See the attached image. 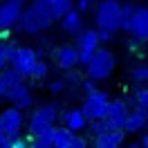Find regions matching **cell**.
<instances>
[{
  "instance_id": "20",
  "label": "cell",
  "mask_w": 148,
  "mask_h": 148,
  "mask_svg": "<svg viewBox=\"0 0 148 148\" xmlns=\"http://www.w3.org/2000/svg\"><path fill=\"white\" fill-rule=\"evenodd\" d=\"M74 130L70 128H56V137H54V146L56 148H72L74 146Z\"/></svg>"
},
{
  "instance_id": "2",
  "label": "cell",
  "mask_w": 148,
  "mask_h": 148,
  "mask_svg": "<svg viewBox=\"0 0 148 148\" xmlns=\"http://www.w3.org/2000/svg\"><path fill=\"white\" fill-rule=\"evenodd\" d=\"M121 5L117 0H101L99 7H97V25L103 29H110V32H117L121 29Z\"/></svg>"
},
{
  "instance_id": "21",
  "label": "cell",
  "mask_w": 148,
  "mask_h": 148,
  "mask_svg": "<svg viewBox=\"0 0 148 148\" xmlns=\"http://www.w3.org/2000/svg\"><path fill=\"white\" fill-rule=\"evenodd\" d=\"M54 137H56V128H47V130H43L40 135H34V144H32V146L49 148V146H54Z\"/></svg>"
},
{
  "instance_id": "6",
  "label": "cell",
  "mask_w": 148,
  "mask_h": 148,
  "mask_svg": "<svg viewBox=\"0 0 148 148\" xmlns=\"http://www.w3.org/2000/svg\"><path fill=\"white\" fill-rule=\"evenodd\" d=\"M23 0H5L0 7V27L9 29L23 18Z\"/></svg>"
},
{
  "instance_id": "3",
  "label": "cell",
  "mask_w": 148,
  "mask_h": 148,
  "mask_svg": "<svg viewBox=\"0 0 148 148\" xmlns=\"http://www.w3.org/2000/svg\"><path fill=\"white\" fill-rule=\"evenodd\" d=\"M58 117V106L56 103H47L40 110H36L29 119V132L32 135H40L43 130L54 128V121Z\"/></svg>"
},
{
  "instance_id": "34",
  "label": "cell",
  "mask_w": 148,
  "mask_h": 148,
  "mask_svg": "<svg viewBox=\"0 0 148 148\" xmlns=\"http://www.w3.org/2000/svg\"><path fill=\"white\" fill-rule=\"evenodd\" d=\"M25 146H29L25 139H20V137H16V144H14V148H25Z\"/></svg>"
},
{
  "instance_id": "22",
  "label": "cell",
  "mask_w": 148,
  "mask_h": 148,
  "mask_svg": "<svg viewBox=\"0 0 148 148\" xmlns=\"http://www.w3.org/2000/svg\"><path fill=\"white\" fill-rule=\"evenodd\" d=\"M16 54H18V47H14V45H2V47H0V67L5 70L9 63H14Z\"/></svg>"
},
{
  "instance_id": "25",
  "label": "cell",
  "mask_w": 148,
  "mask_h": 148,
  "mask_svg": "<svg viewBox=\"0 0 148 148\" xmlns=\"http://www.w3.org/2000/svg\"><path fill=\"white\" fill-rule=\"evenodd\" d=\"M135 99H137V108H144V110H148V88H144V90H137Z\"/></svg>"
},
{
  "instance_id": "5",
  "label": "cell",
  "mask_w": 148,
  "mask_h": 148,
  "mask_svg": "<svg viewBox=\"0 0 148 148\" xmlns=\"http://www.w3.org/2000/svg\"><path fill=\"white\" fill-rule=\"evenodd\" d=\"M99 32H94V29H85L83 34L79 36L76 40V49H79V63H90L92 61L94 52H97V45H99Z\"/></svg>"
},
{
  "instance_id": "24",
  "label": "cell",
  "mask_w": 148,
  "mask_h": 148,
  "mask_svg": "<svg viewBox=\"0 0 148 148\" xmlns=\"http://www.w3.org/2000/svg\"><path fill=\"white\" fill-rule=\"evenodd\" d=\"M135 9H137V7H132L130 2L121 5V18H123V23H121V29H126V32L130 29V20H132V16H135Z\"/></svg>"
},
{
  "instance_id": "27",
  "label": "cell",
  "mask_w": 148,
  "mask_h": 148,
  "mask_svg": "<svg viewBox=\"0 0 148 148\" xmlns=\"http://www.w3.org/2000/svg\"><path fill=\"white\" fill-rule=\"evenodd\" d=\"M47 76V65L43 61H38L36 67H34V72H32V79H45Z\"/></svg>"
},
{
  "instance_id": "13",
  "label": "cell",
  "mask_w": 148,
  "mask_h": 148,
  "mask_svg": "<svg viewBox=\"0 0 148 148\" xmlns=\"http://www.w3.org/2000/svg\"><path fill=\"white\" fill-rule=\"evenodd\" d=\"M76 63H79V49L76 47H72V45L58 47V52H56V65L61 70H72Z\"/></svg>"
},
{
  "instance_id": "18",
  "label": "cell",
  "mask_w": 148,
  "mask_h": 148,
  "mask_svg": "<svg viewBox=\"0 0 148 148\" xmlns=\"http://www.w3.org/2000/svg\"><path fill=\"white\" fill-rule=\"evenodd\" d=\"M61 27L67 34H79L81 32V9H70L61 18Z\"/></svg>"
},
{
  "instance_id": "35",
  "label": "cell",
  "mask_w": 148,
  "mask_h": 148,
  "mask_svg": "<svg viewBox=\"0 0 148 148\" xmlns=\"http://www.w3.org/2000/svg\"><path fill=\"white\" fill-rule=\"evenodd\" d=\"M141 146H146V148H148V135H146L144 139H141Z\"/></svg>"
},
{
  "instance_id": "4",
  "label": "cell",
  "mask_w": 148,
  "mask_h": 148,
  "mask_svg": "<svg viewBox=\"0 0 148 148\" xmlns=\"http://www.w3.org/2000/svg\"><path fill=\"white\" fill-rule=\"evenodd\" d=\"M108 108H110V99H108V92H103V90H97L94 94H88V99L83 103V112L90 121L108 117Z\"/></svg>"
},
{
  "instance_id": "10",
  "label": "cell",
  "mask_w": 148,
  "mask_h": 148,
  "mask_svg": "<svg viewBox=\"0 0 148 148\" xmlns=\"http://www.w3.org/2000/svg\"><path fill=\"white\" fill-rule=\"evenodd\" d=\"M25 76H27V74L20 72L18 67H14V70H2V76H0V97L7 99L11 90H14L18 83H23Z\"/></svg>"
},
{
  "instance_id": "31",
  "label": "cell",
  "mask_w": 148,
  "mask_h": 148,
  "mask_svg": "<svg viewBox=\"0 0 148 148\" xmlns=\"http://www.w3.org/2000/svg\"><path fill=\"white\" fill-rule=\"evenodd\" d=\"M92 5H94V0H79V9H81V11L92 9Z\"/></svg>"
},
{
  "instance_id": "26",
  "label": "cell",
  "mask_w": 148,
  "mask_h": 148,
  "mask_svg": "<svg viewBox=\"0 0 148 148\" xmlns=\"http://www.w3.org/2000/svg\"><path fill=\"white\" fill-rule=\"evenodd\" d=\"M132 79L135 81H148V65H139L132 70Z\"/></svg>"
},
{
  "instance_id": "9",
  "label": "cell",
  "mask_w": 148,
  "mask_h": 148,
  "mask_svg": "<svg viewBox=\"0 0 148 148\" xmlns=\"http://www.w3.org/2000/svg\"><path fill=\"white\" fill-rule=\"evenodd\" d=\"M36 63H38V52L29 49V47H18V54L14 58V67H18L20 72H25L27 76H32Z\"/></svg>"
},
{
  "instance_id": "7",
  "label": "cell",
  "mask_w": 148,
  "mask_h": 148,
  "mask_svg": "<svg viewBox=\"0 0 148 148\" xmlns=\"http://www.w3.org/2000/svg\"><path fill=\"white\" fill-rule=\"evenodd\" d=\"M23 128V112L20 108H9L0 114V132H9V135H18Z\"/></svg>"
},
{
  "instance_id": "32",
  "label": "cell",
  "mask_w": 148,
  "mask_h": 148,
  "mask_svg": "<svg viewBox=\"0 0 148 148\" xmlns=\"http://www.w3.org/2000/svg\"><path fill=\"white\" fill-rule=\"evenodd\" d=\"M99 38H101V40H110V38H112V32H110V29L99 27Z\"/></svg>"
},
{
  "instance_id": "23",
  "label": "cell",
  "mask_w": 148,
  "mask_h": 148,
  "mask_svg": "<svg viewBox=\"0 0 148 148\" xmlns=\"http://www.w3.org/2000/svg\"><path fill=\"white\" fill-rule=\"evenodd\" d=\"M52 2V9H54V18H63L67 11L72 9V0H49Z\"/></svg>"
},
{
  "instance_id": "15",
  "label": "cell",
  "mask_w": 148,
  "mask_h": 148,
  "mask_svg": "<svg viewBox=\"0 0 148 148\" xmlns=\"http://www.w3.org/2000/svg\"><path fill=\"white\" fill-rule=\"evenodd\" d=\"M32 7L36 9L43 29H47V27H49V25L56 20V18H54V9H52V2H49V0H34V2H32Z\"/></svg>"
},
{
  "instance_id": "17",
  "label": "cell",
  "mask_w": 148,
  "mask_h": 148,
  "mask_svg": "<svg viewBox=\"0 0 148 148\" xmlns=\"http://www.w3.org/2000/svg\"><path fill=\"white\" fill-rule=\"evenodd\" d=\"M20 23H23V32H27V34H38V32L43 29L40 18H38V14H36V9H34V7H29V9L23 11Z\"/></svg>"
},
{
  "instance_id": "14",
  "label": "cell",
  "mask_w": 148,
  "mask_h": 148,
  "mask_svg": "<svg viewBox=\"0 0 148 148\" xmlns=\"http://www.w3.org/2000/svg\"><path fill=\"white\" fill-rule=\"evenodd\" d=\"M7 101H11L16 108H29L32 103H34V97H32V92H29V88L25 83H18L14 90L9 92V97H7Z\"/></svg>"
},
{
  "instance_id": "29",
  "label": "cell",
  "mask_w": 148,
  "mask_h": 148,
  "mask_svg": "<svg viewBox=\"0 0 148 148\" xmlns=\"http://www.w3.org/2000/svg\"><path fill=\"white\" fill-rule=\"evenodd\" d=\"M65 81H67V83H72V85H79V83H81V74H79V72H72V70H67V74H65Z\"/></svg>"
},
{
  "instance_id": "16",
  "label": "cell",
  "mask_w": 148,
  "mask_h": 148,
  "mask_svg": "<svg viewBox=\"0 0 148 148\" xmlns=\"http://www.w3.org/2000/svg\"><path fill=\"white\" fill-rule=\"evenodd\" d=\"M146 123H148V110L137 108V110H132L128 114V119H126V126H123V128L128 130V132H137V130H141Z\"/></svg>"
},
{
  "instance_id": "30",
  "label": "cell",
  "mask_w": 148,
  "mask_h": 148,
  "mask_svg": "<svg viewBox=\"0 0 148 148\" xmlns=\"http://www.w3.org/2000/svg\"><path fill=\"white\" fill-rule=\"evenodd\" d=\"M94 83H97V81L88 76V81H85V83H83V90H85V92H88V94H94V92H97V85H94Z\"/></svg>"
},
{
  "instance_id": "28",
  "label": "cell",
  "mask_w": 148,
  "mask_h": 148,
  "mask_svg": "<svg viewBox=\"0 0 148 148\" xmlns=\"http://www.w3.org/2000/svg\"><path fill=\"white\" fill-rule=\"evenodd\" d=\"M65 83H67V81H52V83H49V92L52 94H61L65 90Z\"/></svg>"
},
{
  "instance_id": "12",
  "label": "cell",
  "mask_w": 148,
  "mask_h": 148,
  "mask_svg": "<svg viewBox=\"0 0 148 148\" xmlns=\"http://www.w3.org/2000/svg\"><path fill=\"white\" fill-rule=\"evenodd\" d=\"M123 141V128H112V130H106L101 135L94 137V146L97 148H117L121 146Z\"/></svg>"
},
{
  "instance_id": "1",
  "label": "cell",
  "mask_w": 148,
  "mask_h": 148,
  "mask_svg": "<svg viewBox=\"0 0 148 148\" xmlns=\"http://www.w3.org/2000/svg\"><path fill=\"white\" fill-rule=\"evenodd\" d=\"M114 65H117V58L110 49H97L92 61L88 63V76L94 79V81H103L112 74Z\"/></svg>"
},
{
  "instance_id": "33",
  "label": "cell",
  "mask_w": 148,
  "mask_h": 148,
  "mask_svg": "<svg viewBox=\"0 0 148 148\" xmlns=\"http://www.w3.org/2000/svg\"><path fill=\"white\" fill-rule=\"evenodd\" d=\"M72 148H85V139L76 137V139H74V146H72Z\"/></svg>"
},
{
  "instance_id": "11",
  "label": "cell",
  "mask_w": 148,
  "mask_h": 148,
  "mask_svg": "<svg viewBox=\"0 0 148 148\" xmlns=\"http://www.w3.org/2000/svg\"><path fill=\"white\" fill-rule=\"evenodd\" d=\"M128 108H126V101L123 99H112L110 108H108V119L112 121L114 128H123L126 126V119H128ZM126 130V128H123Z\"/></svg>"
},
{
  "instance_id": "8",
  "label": "cell",
  "mask_w": 148,
  "mask_h": 148,
  "mask_svg": "<svg viewBox=\"0 0 148 148\" xmlns=\"http://www.w3.org/2000/svg\"><path fill=\"white\" fill-rule=\"evenodd\" d=\"M128 34H132L135 38H139L141 43L148 40V7H137V9H135V16L130 20Z\"/></svg>"
},
{
  "instance_id": "19",
  "label": "cell",
  "mask_w": 148,
  "mask_h": 148,
  "mask_svg": "<svg viewBox=\"0 0 148 148\" xmlns=\"http://www.w3.org/2000/svg\"><path fill=\"white\" fill-rule=\"evenodd\" d=\"M65 126L70 130H74V132H79V130L85 128V121H88V117H85L83 110H79V108H74V110H67L65 112Z\"/></svg>"
}]
</instances>
